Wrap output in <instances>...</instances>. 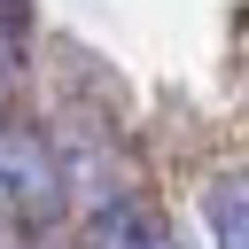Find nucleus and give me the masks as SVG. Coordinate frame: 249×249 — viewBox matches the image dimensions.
<instances>
[{
    "instance_id": "2",
    "label": "nucleus",
    "mask_w": 249,
    "mask_h": 249,
    "mask_svg": "<svg viewBox=\"0 0 249 249\" xmlns=\"http://www.w3.org/2000/svg\"><path fill=\"white\" fill-rule=\"evenodd\" d=\"M202 218H210V241H218V249H249V171H226V179H210V195H202Z\"/></svg>"
},
{
    "instance_id": "1",
    "label": "nucleus",
    "mask_w": 249,
    "mask_h": 249,
    "mask_svg": "<svg viewBox=\"0 0 249 249\" xmlns=\"http://www.w3.org/2000/svg\"><path fill=\"white\" fill-rule=\"evenodd\" d=\"M86 249H179V241L163 233L156 210H140V202H101V210L86 218Z\"/></svg>"
},
{
    "instance_id": "4",
    "label": "nucleus",
    "mask_w": 249,
    "mask_h": 249,
    "mask_svg": "<svg viewBox=\"0 0 249 249\" xmlns=\"http://www.w3.org/2000/svg\"><path fill=\"white\" fill-rule=\"evenodd\" d=\"M0 210H8V195H0Z\"/></svg>"
},
{
    "instance_id": "3",
    "label": "nucleus",
    "mask_w": 249,
    "mask_h": 249,
    "mask_svg": "<svg viewBox=\"0 0 249 249\" xmlns=\"http://www.w3.org/2000/svg\"><path fill=\"white\" fill-rule=\"evenodd\" d=\"M23 47H31V8L23 0H0V70H16Z\"/></svg>"
}]
</instances>
